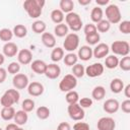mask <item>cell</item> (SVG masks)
Segmentation results:
<instances>
[{
	"label": "cell",
	"instance_id": "obj_1",
	"mask_svg": "<svg viewBox=\"0 0 130 130\" xmlns=\"http://www.w3.org/2000/svg\"><path fill=\"white\" fill-rule=\"evenodd\" d=\"M45 3V0H26L23 3V8L29 17L38 18L42 14V9Z\"/></svg>",
	"mask_w": 130,
	"mask_h": 130
},
{
	"label": "cell",
	"instance_id": "obj_2",
	"mask_svg": "<svg viewBox=\"0 0 130 130\" xmlns=\"http://www.w3.org/2000/svg\"><path fill=\"white\" fill-rule=\"evenodd\" d=\"M66 19V25L68 26V28L72 29L73 31H78L81 29L82 27V20L79 16V14L75 13V12H70L67 13V15L65 16Z\"/></svg>",
	"mask_w": 130,
	"mask_h": 130
},
{
	"label": "cell",
	"instance_id": "obj_3",
	"mask_svg": "<svg viewBox=\"0 0 130 130\" xmlns=\"http://www.w3.org/2000/svg\"><path fill=\"white\" fill-rule=\"evenodd\" d=\"M107 20L110 23H119L121 20V11L116 4H110L106 8Z\"/></svg>",
	"mask_w": 130,
	"mask_h": 130
},
{
	"label": "cell",
	"instance_id": "obj_4",
	"mask_svg": "<svg viewBox=\"0 0 130 130\" xmlns=\"http://www.w3.org/2000/svg\"><path fill=\"white\" fill-rule=\"evenodd\" d=\"M77 85V79L72 74L65 75L62 80L59 83V89L63 92H68L70 90H73Z\"/></svg>",
	"mask_w": 130,
	"mask_h": 130
},
{
	"label": "cell",
	"instance_id": "obj_5",
	"mask_svg": "<svg viewBox=\"0 0 130 130\" xmlns=\"http://www.w3.org/2000/svg\"><path fill=\"white\" fill-rule=\"evenodd\" d=\"M111 50H112V52L114 54L125 57V56H128V54L130 52V46H129L128 42L115 41L111 46Z\"/></svg>",
	"mask_w": 130,
	"mask_h": 130
},
{
	"label": "cell",
	"instance_id": "obj_6",
	"mask_svg": "<svg viewBox=\"0 0 130 130\" xmlns=\"http://www.w3.org/2000/svg\"><path fill=\"white\" fill-rule=\"evenodd\" d=\"M78 45H79V37L74 32L68 34L65 37V41L63 42L64 49L70 53L75 51L78 48Z\"/></svg>",
	"mask_w": 130,
	"mask_h": 130
},
{
	"label": "cell",
	"instance_id": "obj_7",
	"mask_svg": "<svg viewBox=\"0 0 130 130\" xmlns=\"http://www.w3.org/2000/svg\"><path fill=\"white\" fill-rule=\"evenodd\" d=\"M68 115L69 117L74 120V121H80L84 118L85 116V113H84V110L76 103V104H70L68 106Z\"/></svg>",
	"mask_w": 130,
	"mask_h": 130
},
{
	"label": "cell",
	"instance_id": "obj_8",
	"mask_svg": "<svg viewBox=\"0 0 130 130\" xmlns=\"http://www.w3.org/2000/svg\"><path fill=\"white\" fill-rule=\"evenodd\" d=\"M104 65L102 63H93L91 65H88L85 68V74L88 77H98L101 76L104 73Z\"/></svg>",
	"mask_w": 130,
	"mask_h": 130
},
{
	"label": "cell",
	"instance_id": "obj_9",
	"mask_svg": "<svg viewBox=\"0 0 130 130\" xmlns=\"http://www.w3.org/2000/svg\"><path fill=\"white\" fill-rule=\"evenodd\" d=\"M12 84L16 89H24L28 85V77L23 73H17L13 76Z\"/></svg>",
	"mask_w": 130,
	"mask_h": 130
},
{
	"label": "cell",
	"instance_id": "obj_10",
	"mask_svg": "<svg viewBox=\"0 0 130 130\" xmlns=\"http://www.w3.org/2000/svg\"><path fill=\"white\" fill-rule=\"evenodd\" d=\"M98 130H115L116 122L111 117H103L98 121Z\"/></svg>",
	"mask_w": 130,
	"mask_h": 130
},
{
	"label": "cell",
	"instance_id": "obj_11",
	"mask_svg": "<svg viewBox=\"0 0 130 130\" xmlns=\"http://www.w3.org/2000/svg\"><path fill=\"white\" fill-rule=\"evenodd\" d=\"M109 51H110L109 46L105 43H101L92 50V55L98 59H102L109 54Z\"/></svg>",
	"mask_w": 130,
	"mask_h": 130
},
{
	"label": "cell",
	"instance_id": "obj_12",
	"mask_svg": "<svg viewBox=\"0 0 130 130\" xmlns=\"http://www.w3.org/2000/svg\"><path fill=\"white\" fill-rule=\"evenodd\" d=\"M60 73H61V68L59 67V65H57L55 63L47 65V68H46V71H45V75L48 78L56 79L60 75Z\"/></svg>",
	"mask_w": 130,
	"mask_h": 130
},
{
	"label": "cell",
	"instance_id": "obj_13",
	"mask_svg": "<svg viewBox=\"0 0 130 130\" xmlns=\"http://www.w3.org/2000/svg\"><path fill=\"white\" fill-rule=\"evenodd\" d=\"M27 91L31 96H40L44 92V85L40 82L34 81L27 85Z\"/></svg>",
	"mask_w": 130,
	"mask_h": 130
},
{
	"label": "cell",
	"instance_id": "obj_14",
	"mask_svg": "<svg viewBox=\"0 0 130 130\" xmlns=\"http://www.w3.org/2000/svg\"><path fill=\"white\" fill-rule=\"evenodd\" d=\"M103 108H104V111L105 112H107L109 114H114V113H116L119 110L120 104L115 99H109V100H107L104 103V107Z\"/></svg>",
	"mask_w": 130,
	"mask_h": 130
},
{
	"label": "cell",
	"instance_id": "obj_15",
	"mask_svg": "<svg viewBox=\"0 0 130 130\" xmlns=\"http://www.w3.org/2000/svg\"><path fill=\"white\" fill-rule=\"evenodd\" d=\"M17 60L20 64H23V65H27L31 62L32 60V54L29 50L27 49H22L18 52L17 54Z\"/></svg>",
	"mask_w": 130,
	"mask_h": 130
},
{
	"label": "cell",
	"instance_id": "obj_16",
	"mask_svg": "<svg viewBox=\"0 0 130 130\" xmlns=\"http://www.w3.org/2000/svg\"><path fill=\"white\" fill-rule=\"evenodd\" d=\"M18 52V47L12 42H8L3 46V55L6 57H14Z\"/></svg>",
	"mask_w": 130,
	"mask_h": 130
},
{
	"label": "cell",
	"instance_id": "obj_17",
	"mask_svg": "<svg viewBox=\"0 0 130 130\" xmlns=\"http://www.w3.org/2000/svg\"><path fill=\"white\" fill-rule=\"evenodd\" d=\"M77 57L82 61H88L92 57V49L89 46H82L78 49Z\"/></svg>",
	"mask_w": 130,
	"mask_h": 130
},
{
	"label": "cell",
	"instance_id": "obj_18",
	"mask_svg": "<svg viewBox=\"0 0 130 130\" xmlns=\"http://www.w3.org/2000/svg\"><path fill=\"white\" fill-rule=\"evenodd\" d=\"M30 68L35 73L45 74V71H46V68H47V64L42 60H35V61H32V63L30 65Z\"/></svg>",
	"mask_w": 130,
	"mask_h": 130
},
{
	"label": "cell",
	"instance_id": "obj_19",
	"mask_svg": "<svg viewBox=\"0 0 130 130\" xmlns=\"http://www.w3.org/2000/svg\"><path fill=\"white\" fill-rule=\"evenodd\" d=\"M42 42L47 48H54L56 46V39L51 32L42 34Z\"/></svg>",
	"mask_w": 130,
	"mask_h": 130
},
{
	"label": "cell",
	"instance_id": "obj_20",
	"mask_svg": "<svg viewBox=\"0 0 130 130\" xmlns=\"http://www.w3.org/2000/svg\"><path fill=\"white\" fill-rule=\"evenodd\" d=\"M14 122L16 125L18 126H21V125H24L26 122H27V119H28V116L26 114V112L20 110V111H17L15 112V115H14Z\"/></svg>",
	"mask_w": 130,
	"mask_h": 130
},
{
	"label": "cell",
	"instance_id": "obj_21",
	"mask_svg": "<svg viewBox=\"0 0 130 130\" xmlns=\"http://www.w3.org/2000/svg\"><path fill=\"white\" fill-rule=\"evenodd\" d=\"M110 88L112 90V92L114 93H119L123 90L124 88V82L122 81V79L120 78H114L111 83H110Z\"/></svg>",
	"mask_w": 130,
	"mask_h": 130
},
{
	"label": "cell",
	"instance_id": "obj_22",
	"mask_svg": "<svg viewBox=\"0 0 130 130\" xmlns=\"http://www.w3.org/2000/svg\"><path fill=\"white\" fill-rule=\"evenodd\" d=\"M15 115V110L12 107H8V108H3L0 111V116L3 120L5 121H10L14 118Z\"/></svg>",
	"mask_w": 130,
	"mask_h": 130
},
{
	"label": "cell",
	"instance_id": "obj_23",
	"mask_svg": "<svg viewBox=\"0 0 130 130\" xmlns=\"http://www.w3.org/2000/svg\"><path fill=\"white\" fill-rule=\"evenodd\" d=\"M106 95V89L104 86H101V85H98L95 86L93 89H92V92H91V96L95 100V101H101L105 98Z\"/></svg>",
	"mask_w": 130,
	"mask_h": 130
},
{
	"label": "cell",
	"instance_id": "obj_24",
	"mask_svg": "<svg viewBox=\"0 0 130 130\" xmlns=\"http://www.w3.org/2000/svg\"><path fill=\"white\" fill-rule=\"evenodd\" d=\"M60 10L64 13H70L72 12L73 8H74V3L72 0H61L60 1Z\"/></svg>",
	"mask_w": 130,
	"mask_h": 130
},
{
	"label": "cell",
	"instance_id": "obj_25",
	"mask_svg": "<svg viewBox=\"0 0 130 130\" xmlns=\"http://www.w3.org/2000/svg\"><path fill=\"white\" fill-rule=\"evenodd\" d=\"M63 58H64V49H62L60 47L53 49V51L51 53V60L53 62H59Z\"/></svg>",
	"mask_w": 130,
	"mask_h": 130
},
{
	"label": "cell",
	"instance_id": "obj_26",
	"mask_svg": "<svg viewBox=\"0 0 130 130\" xmlns=\"http://www.w3.org/2000/svg\"><path fill=\"white\" fill-rule=\"evenodd\" d=\"M103 10L101 7H93L91 12H90V18L93 22H100L102 19H103Z\"/></svg>",
	"mask_w": 130,
	"mask_h": 130
},
{
	"label": "cell",
	"instance_id": "obj_27",
	"mask_svg": "<svg viewBox=\"0 0 130 130\" xmlns=\"http://www.w3.org/2000/svg\"><path fill=\"white\" fill-rule=\"evenodd\" d=\"M54 32L57 37L62 38V37H66L68 35V26L65 23H59L55 26L54 28Z\"/></svg>",
	"mask_w": 130,
	"mask_h": 130
},
{
	"label": "cell",
	"instance_id": "obj_28",
	"mask_svg": "<svg viewBox=\"0 0 130 130\" xmlns=\"http://www.w3.org/2000/svg\"><path fill=\"white\" fill-rule=\"evenodd\" d=\"M119 64V59L115 55H110L105 60V65L109 69H115Z\"/></svg>",
	"mask_w": 130,
	"mask_h": 130
},
{
	"label": "cell",
	"instance_id": "obj_29",
	"mask_svg": "<svg viewBox=\"0 0 130 130\" xmlns=\"http://www.w3.org/2000/svg\"><path fill=\"white\" fill-rule=\"evenodd\" d=\"M51 19L53 22H55L57 24L62 23V21L64 20V13L60 9H54L51 12Z\"/></svg>",
	"mask_w": 130,
	"mask_h": 130
},
{
	"label": "cell",
	"instance_id": "obj_30",
	"mask_svg": "<svg viewBox=\"0 0 130 130\" xmlns=\"http://www.w3.org/2000/svg\"><path fill=\"white\" fill-rule=\"evenodd\" d=\"M36 114H37V116H38L39 119H41V120H46V119H48V118L50 117V110H49V108L46 107V106H41V107H39V108L37 109Z\"/></svg>",
	"mask_w": 130,
	"mask_h": 130
},
{
	"label": "cell",
	"instance_id": "obj_31",
	"mask_svg": "<svg viewBox=\"0 0 130 130\" xmlns=\"http://www.w3.org/2000/svg\"><path fill=\"white\" fill-rule=\"evenodd\" d=\"M31 29L36 34H44L46 30V23L42 20H36L31 24Z\"/></svg>",
	"mask_w": 130,
	"mask_h": 130
},
{
	"label": "cell",
	"instance_id": "obj_32",
	"mask_svg": "<svg viewBox=\"0 0 130 130\" xmlns=\"http://www.w3.org/2000/svg\"><path fill=\"white\" fill-rule=\"evenodd\" d=\"M13 35L17 38H24L27 34V29L23 24H16L13 28Z\"/></svg>",
	"mask_w": 130,
	"mask_h": 130
},
{
	"label": "cell",
	"instance_id": "obj_33",
	"mask_svg": "<svg viewBox=\"0 0 130 130\" xmlns=\"http://www.w3.org/2000/svg\"><path fill=\"white\" fill-rule=\"evenodd\" d=\"M72 75L76 78H80L82 77L84 74H85V68L83 67V65L81 64H75L73 67H72Z\"/></svg>",
	"mask_w": 130,
	"mask_h": 130
},
{
	"label": "cell",
	"instance_id": "obj_34",
	"mask_svg": "<svg viewBox=\"0 0 130 130\" xmlns=\"http://www.w3.org/2000/svg\"><path fill=\"white\" fill-rule=\"evenodd\" d=\"M77 60H78V57L74 53H68L64 57V63L67 66H74L77 63Z\"/></svg>",
	"mask_w": 130,
	"mask_h": 130
},
{
	"label": "cell",
	"instance_id": "obj_35",
	"mask_svg": "<svg viewBox=\"0 0 130 130\" xmlns=\"http://www.w3.org/2000/svg\"><path fill=\"white\" fill-rule=\"evenodd\" d=\"M66 102L70 105V104H76L78 101H79V95H78V92L75 91V90H70L66 93Z\"/></svg>",
	"mask_w": 130,
	"mask_h": 130
},
{
	"label": "cell",
	"instance_id": "obj_36",
	"mask_svg": "<svg viewBox=\"0 0 130 130\" xmlns=\"http://www.w3.org/2000/svg\"><path fill=\"white\" fill-rule=\"evenodd\" d=\"M0 104H1V106H3V108H8V107H12V105L15 103H14L13 99L8 93L4 92V94L0 99Z\"/></svg>",
	"mask_w": 130,
	"mask_h": 130
},
{
	"label": "cell",
	"instance_id": "obj_37",
	"mask_svg": "<svg viewBox=\"0 0 130 130\" xmlns=\"http://www.w3.org/2000/svg\"><path fill=\"white\" fill-rule=\"evenodd\" d=\"M13 37V32L9 29V28H2L0 29V40L5 42V43H8Z\"/></svg>",
	"mask_w": 130,
	"mask_h": 130
},
{
	"label": "cell",
	"instance_id": "obj_38",
	"mask_svg": "<svg viewBox=\"0 0 130 130\" xmlns=\"http://www.w3.org/2000/svg\"><path fill=\"white\" fill-rule=\"evenodd\" d=\"M95 27H96V30H99L100 32H107L111 27V23L107 19H102L100 22H98Z\"/></svg>",
	"mask_w": 130,
	"mask_h": 130
},
{
	"label": "cell",
	"instance_id": "obj_39",
	"mask_svg": "<svg viewBox=\"0 0 130 130\" xmlns=\"http://www.w3.org/2000/svg\"><path fill=\"white\" fill-rule=\"evenodd\" d=\"M119 67L123 70V71H129L130 70V57L129 56H125L123 57L120 61H119Z\"/></svg>",
	"mask_w": 130,
	"mask_h": 130
},
{
	"label": "cell",
	"instance_id": "obj_40",
	"mask_svg": "<svg viewBox=\"0 0 130 130\" xmlns=\"http://www.w3.org/2000/svg\"><path fill=\"white\" fill-rule=\"evenodd\" d=\"M22 111L24 112H31L34 109H35V102L30 99H25L23 102H22Z\"/></svg>",
	"mask_w": 130,
	"mask_h": 130
},
{
	"label": "cell",
	"instance_id": "obj_41",
	"mask_svg": "<svg viewBox=\"0 0 130 130\" xmlns=\"http://www.w3.org/2000/svg\"><path fill=\"white\" fill-rule=\"evenodd\" d=\"M101 37L99 35V32H95V34H92V35H88V36H85V41L88 45H96L100 41Z\"/></svg>",
	"mask_w": 130,
	"mask_h": 130
},
{
	"label": "cell",
	"instance_id": "obj_42",
	"mask_svg": "<svg viewBox=\"0 0 130 130\" xmlns=\"http://www.w3.org/2000/svg\"><path fill=\"white\" fill-rule=\"evenodd\" d=\"M19 70H20V65H19L18 62H11L7 67V71L10 74H14L15 75V74H17L19 72Z\"/></svg>",
	"mask_w": 130,
	"mask_h": 130
},
{
	"label": "cell",
	"instance_id": "obj_43",
	"mask_svg": "<svg viewBox=\"0 0 130 130\" xmlns=\"http://www.w3.org/2000/svg\"><path fill=\"white\" fill-rule=\"evenodd\" d=\"M119 30L125 35L130 34V21L129 20H124L120 22L119 24Z\"/></svg>",
	"mask_w": 130,
	"mask_h": 130
},
{
	"label": "cell",
	"instance_id": "obj_44",
	"mask_svg": "<svg viewBox=\"0 0 130 130\" xmlns=\"http://www.w3.org/2000/svg\"><path fill=\"white\" fill-rule=\"evenodd\" d=\"M83 31H84L85 36H88V35H92V34L98 32L95 25L92 24V23H88V24H86V25L84 26V28H83Z\"/></svg>",
	"mask_w": 130,
	"mask_h": 130
},
{
	"label": "cell",
	"instance_id": "obj_45",
	"mask_svg": "<svg viewBox=\"0 0 130 130\" xmlns=\"http://www.w3.org/2000/svg\"><path fill=\"white\" fill-rule=\"evenodd\" d=\"M5 92H6V93H8V94L13 99V101H14V103H15V104H17V103L19 102L20 94H19V92H18V90H17V89H7Z\"/></svg>",
	"mask_w": 130,
	"mask_h": 130
},
{
	"label": "cell",
	"instance_id": "obj_46",
	"mask_svg": "<svg viewBox=\"0 0 130 130\" xmlns=\"http://www.w3.org/2000/svg\"><path fill=\"white\" fill-rule=\"evenodd\" d=\"M82 109L83 108H89L92 105V100L89 98H82L81 100H79V104H78Z\"/></svg>",
	"mask_w": 130,
	"mask_h": 130
},
{
	"label": "cell",
	"instance_id": "obj_47",
	"mask_svg": "<svg viewBox=\"0 0 130 130\" xmlns=\"http://www.w3.org/2000/svg\"><path fill=\"white\" fill-rule=\"evenodd\" d=\"M73 130H90L89 125L85 122H77L73 126Z\"/></svg>",
	"mask_w": 130,
	"mask_h": 130
},
{
	"label": "cell",
	"instance_id": "obj_48",
	"mask_svg": "<svg viewBox=\"0 0 130 130\" xmlns=\"http://www.w3.org/2000/svg\"><path fill=\"white\" fill-rule=\"evenodd\" d=\"M121 109H122V111L124 113L129 114L130 113V100H125L124 102H122Z\"/></svg>",
	"mask_w": 130,
	"mask_h": 130
},
{
	"label": "cell",
	"instance_id": "obj_49",
	"mask_svg": "<svg viewBox=\"0 0 130 130\" xmlns=\"http://www.w3.org/2000/svg\"><path fill=\"white\" fill-rule=\"evenodd\" d=\"M57 130H71V127H70L69 123H67V122H61L58 125Z\"/></svg>",
	"mask_w": 130,
	"mask_h": 130
},
{
	"label": "cell",
	"instance_id": "obj_50",
	"mask_svg": "<svg viewBox=\"0 0 130 130\" xmlns=\"http://www.w3.org/2000/svg\"><path fill=\"white\" fill-rule=\"evenodd\" d=\"M6 77H7V72H6V70H5L4 68L0 67V83L4 82L5 79H6Z\"/></svg>",
	"mask_w": 130,
	"mask_h": 130
},
{
	"label": "cell",
	"instance_id": "obj_51",
	"mask_svg": "<svg viewBox=\"0 0 130 130\" xmlns=\"http://www.w3.org/2000/svg\"><path fill=\"white\" fill-rule=\"evenodd\" d=\"M18 128H19L18 125H16L15 123H10L6 126L5 130H18Z\"/></svg>",
	"mask_w": 130,
	"mask_h": 130
},
{
	"label": "cell",
	"instance_id": "obj_52",
	"mask_svg": "<svg viewBox=\"0 0 130 130\" xmlns=\"http://www.w3.org/2000/svg\"><path fill=\"white\" fill-rule=\"evenodd\" d=\"M123 89H124L125 96H126V98H130V84H127Z\"/></svg>",
	"mask_w": 130,
	"mask_h": 130
},
{
	"label": "cell",
	"instance_id": "obj_53",
	"mask_svg": "<svg viewBox=\"0 0 130 130\" xmlns=\"http://www.w3.org/2000/svg\"><path fill=\"white\" fill-rule=\"evenodd\" d=\"M95 2L98 5H107L109 3V0H96Z\"/></svg>",
	"mask_w": 130,
	"mask_h": 130
},
{
	"label": "cell",
	"instance_id": "obj_54",
	"mask_svg": "<svg viewBox=\"0 0 130 130\" xmlns=\"http://www.w3.org/2000/svg\"><path fill=\"white\" fill-rule=\"evenodd\" d=\"M91 0H78V3L80 5H87V4H90Z\"/></svg>",
	"mask_w": 130,
	"mask_h": 130
},
{
	"label": "cell",
	"instance_id": "obj_55",
	"mask_svg": "<svg viewBox=\"0 0 130 130\" xmlns=\"http://www.w3.org/2000/svg\"><path fill=\"white\" fill-rule=\"evenodd\" d=\"M4 61H5L4 55H3V54H0V65H2V64L4 63Z\"/></svg>",
	"mask_w": 130,
	"mask_h": 130
},
{
	"label": "cell",
	"instance_id": "obj_56",
	"mask_svg": "<svg viewBox=\"0 0 130 130\" xmlns=\"http://www.w3.org/2000/svg\"><path fill=\"white\" fill-rule=\"evenodd\" d=\"M18 130H23V129L22 128H18Z\"/></svg>",
	"mask_w": 130,
	"mask_h": 130
},
{
	"label": "cell",
	"instance_id": "obj_57",
	"mask_svg": "<svg viewBox=\"0 0 130 130\" xmlns=\"http://www.w3.org/2000/svg\"><path fill=\"white\" fill-rule=\"evenodd\" d=\"M0 130H2V129H1V127H0Z\"/></svg>",
	"mask_w": 130,
	"mask_h": 130
}]
</instances>
